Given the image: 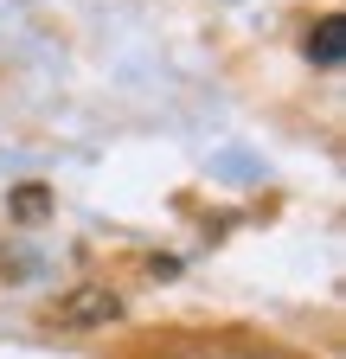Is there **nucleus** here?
<instances>
[{"mask_svg": "<svg viewBox=\"0 0 346 359\" xmlns=\"http://www.w3.org/2000/svg\"><path fill=\"white\" fill-rule=\"evenodd\" d=\"M46 212H52V187L46 180H26V187L7 193V218H20V224H39Z\"/></svg>", "mask_w": 346, "mask_h": 359, "instance_id": "obj_3", "label": "nucleus"}, {"mask_svg": "<svg viewBox=\"0 0 346 359\" xmlns=\"http://www.w3.org/2000/svg\"><path fill=\"white\" fill-rule=\"evenodd\" d=\"M173 359H282L270 346H250V340H180Z\"/></svg>", "mask_w": 346, "mask_h": 359, "instance_id": "obj_2", "label": "nucleus"}, {"mask_svg": "<svg viewBox=\"0 0 346 359\" xmlns=\"http://www.w3.org/2000/svg\"><path fill=\"white\" fill-rule=\"evenodd\" d=\"M116 314H122V295H116L109 283H71V289L46 308V327L77 334V327H109Z\"/></svg>", "mask_w": 346, "mask_h": 359, "instance_id": "obj_1", "label": "nucleus"}, {"mask_svg": "<svg viewBox=\"0 0 346 359\" xmlns=\"http://www.w3.org/2000/svg\"><path fill=\"white\" fill-rule=\"evenodd\" d=\"M308 52H314V65H340V52H346V20H321V32L308 39Z\"/></svg>", "mask_w": 346, "mask_h": 359, "instance_id": "obj_4", "label": "nucleus"}]
</instances>
